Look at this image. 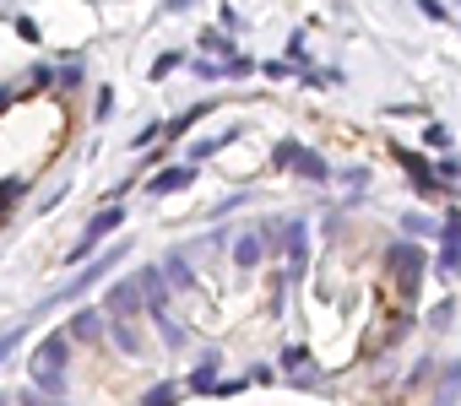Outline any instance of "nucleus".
I'll return each mask as SVG.
<instances>
[{
	"mask_svg": "<svg viewBox=\"0 0 461 406\" xmlns=\"http://www.w3.org/2000/svg\"><path fill=\"white\" fill-rule=\"evenodd\" d=\"M202 44H207V49H218V54H228V49H234V44H228V38H223V33H207V38H202Z\"/></svg>",
	"mask_w": 461,
	"mask_h": 406,
	"instance_id": "obj_13",
	"label": "nucleus"
},
{
	"mask_svg": "<svg viewBox=\"0 0 461 406\" xmlns=\"http://www.w3.org/2000/svg\"><path fill=\"white\" fill-rule=\"evenodd\" d=\"M119 223H125V207H109V212H98V217L87 223V233H82V244L71 249V265H77V260H87V255H93V244H98L103 233H114Z\"/></svg>",
	"mask_w": 461,
	"mask_h": 406,
	"instance_id": "obj_2",
	"label": "nucleus"
},
{
	"mask_svg": "<svg viewBox=\"0 0 461 406\" xmlns=\"http://www.w3.org/2000/svg\"><path fill=\"white\" fill-rule=\"evenodd\" d=\"M65 353H71L65 330H60V336H44L38 353H33V374H65Z\"/></svg>",
	"mask_w": 461,
	"mask_h": 406,
	"instance_id": "obj_3",
	"label": "nucleus"
},
{
	"mask_svg": "<svg viewBox=\"0 0 461 406\" xmlns=\"http://www.w3.org/2000/svg\"><path fill=\"white\" fill-rule=\"evenodd\" d=\"M0 406H6V395H0Z\"/></svg>",
	"mask_w": 461,
	"mask_h": 406,
	"instance_id": "obj_14",
	"label": "nucleus"
},
{
	"mask_svg": "<svg viewBox=\"0 0 461 406\" xmlns=\"http://www.w3.org/2000/svg\"><path fill=\"white\" fill-rule=\"evenodd\" d=\"M277 163H288V168H299V174H304V179H315V184H320V179H332V168H325V163H320L315 152H304V147H293V142H283V147H277Z\"/></svg>",
	"mask_w": 461,
	"mask_h": 406,
	"instance_id": "obj_4",
	"label": "nucleus"
},
{
	"mask_svg": "<svg viewBox=\"0 0 461 406\" xmlns=\"http://www.w3.org/2000/svg\"><path fill=\"white\" fill-rule=\"evenodd\" d=\"M33 379H38V390H44V395H54V401L65 395V374H33Z\"/></svg>",
	"mask_w": 461,
	"mask_h": 406,
	"instance_id": "obj_10",
	"label": "nucleus"
},
{
	"mask_svg": "<svg viewBox=\"0 0 461 406\" xmlns=\"http://www.w3.org/2000/svg\"><path fill=\"white\" fill-rule=\"evenodd\" d=\"M77 82H82V65L71 60V65H65V71H60V87H77Z\"/></svg>",
	"mask_w": 461,
	"mask_h": 406,
	"instance_id": "obj_12",
	"label": "nucleus"
},
{
	"mask_svg": "<svg viewBox=\"0 0 461 406\" xmlns=\"http://www.w3.org/2000/svg\"><path fill=\"white\" fill-rule=\"evenodd\" d=\"M98 325H103V314H98V309H82V314H71V330H65V336H77V342H93Z\"/></svg>",
	"mask_w": 461,
	"mask_h": 406,
	"instance_id": "obj_7",
	"label": "nucleus"
},
{
	"mask_svg": "<svg viewBox=\"0 0 461 406\" xmlns=\"http://www.w3.org/2000/svg\"><path fill=\"white\" fill-rule=\"evenodd\" d=\"M174 395H179L174 385H158V390H147V401H142V406H174Z\"/></svg>",
	"mask_w": 461,
	"mask_h": 406,
	"instance_id": "obj_11",
	"label": "nucleus"
},
{
	"mask_svg": "<svg viewBox=\"0 0 461 406\" xmlns=\"http://www.w3.org/2000/svg\"><path fill=\"white\" fill-rule=\"evenodd\" d=\"M190 179H195V168H169V174H152L147 190H152V195H169V190H185Z\"/></svg>",
	"mask_w": 461,
	"mask_h": 406,
	"instance_id": "obj_6",
	"label": "nucleus"
},
{
	"mask_svg": "<svg viewBox=\"0 0 461 406\" xmlns=\"http://www.w3.org/2000/svg\"><path fill=\"white\" fill-rule=\"evenodd\" d=\"M22 195H28V179H6V184H0V217H12V207Z\"/></svg>",
	"mask_w": 461,
	"mask_h": 406,
	"instance_id": "obj_8",
	"label": "nucleus"
},
{
	"mask_svg": "<svg viewBox=\"0 0 461 406\" xmlns=\"http://www.w3.org/2000/svg\"><path fill=\"white\" fill-rule=\"evenodd\" d=\"M212 379H218V353H212V358H207L202 369L190 374V390H212Z\"/></svg>",
	"mask_w": 461,
	"mask_h": 406,
	"instance_id": "obj_9",
	"label": "nucleus"
},
{
	"mask_svg": "<svg viewBox=\"0 0 461 406\" xmlns=\"http://www.w3.org/2000/svg\"><path fill=\"white\" fill-rule=\"evenodd\" d=\"M385 260H391V271H397V288H402V298H418V271H424V260H429V255H424L418 244H397Z\"/></svg>",
	"mask_w": 461,
	"mask_h": 406,
	"instance_id": "obj_1",
	"label": "nucleus"
},
{
	"mask_svg": "<svg viewBox=\"0 0 461 406\" xmlns=\"http://www.w3.org/2000/svg\"><path fill=\"white\" fill-rule=\"evenodd\" d=\"M267 239H272L267 228H250V233L239 239V249H234V255H239V265H255L260 255H267Z\"/></svg>",
	"mask_w": 461,
	"mask_h": 406,
	"instance_id": "obj_5",
	"label": "nucleus"
}]
</instances>
